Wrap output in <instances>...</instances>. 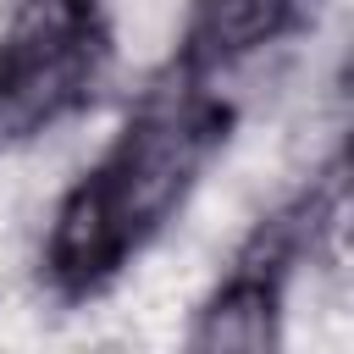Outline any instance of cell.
Wrapping results in <instances>:
<instances>
[{"label": "cell", "instance_id": "cell-4", "mask_svg": "<svg viewBox=\"0 0 354 354\" xmlns=\"http://www.w3.org/2000/svg\"><path fill=\"white\" fill-rule=\"evenodd\" d=\"M304 17H310V0H194L171 72L210 83L243 66L249 55H260L266 44L288 39L293 28H304Z\"/></svg>", "mask_w": 354, "mask_h": 354}, {"label": "cell", "instance_id": "cell-1", "mask_svg": "<svg viewBox=\"0 0 354 354\" xmlns=\"http://www.w3.org/2000/svg\"><path fill=\"white\" fill-rule=\"evenodd\" d=\"M227 138L232 105L210 94V83L166 66V77L144 88L105 155L61 194L39 254L50 293L61 304L100 299L171 227Z\"/></svg>", "mask_w": 354, "mask_h": 354}, {"label": "cell", "instance_id": "cell-3", "mask_svg": "<svg viewBox=\"0 0 354 354\" xmlns=\"http://www.w3.org/2000/svg\"><path fill=\"white\" fill-rule=\"evenodd\" d=\"M111 66L105 0H6L0 17V149L77 116Z\"/></svg>", "mask_w": 354, "mask_h": 354}, {"label": "cell", "instance_id": "cell-2", "mask_svg": "<svg viewBox=\"0 0 354 354\" xmlns=\"http://www.w3.org/2000/svg\"><path fill=\"white\" fill-rule=\"evenodd\" d=\"M343 221V160H332L310 188H299L288 205L254 221V232L238 243L221 282L199 299L188 348L194 354H271L282 343V299L288 277L315 243Z\"/></svg>", "mask_w": 354, "mask_h": 354}]
</instances>
